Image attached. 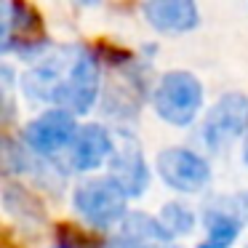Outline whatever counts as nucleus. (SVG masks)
Wrapping results in <instances>:
<instances>
[{"label":"nucleus","instance_id":"nucleus-8","mask_svg":"<svg viewBox=\"0 0 248 248\" xmlns=\"http://www.w3.org/2000/svg\"><path fill=\"white\" fill-rule=\"evenodd\" d=\"M141 16L160 35L192 32L200 22V11L195 0H144Z\"/></svg>","mask_w":248,"mask_h":248},{"label":"nucleus","instance_id":"nucleus-1","mask_svg":"<svg viewBox=\"0 0 248 248\" xmlns=\"http://www.w3.org/2000/svg\"><path fill=\"white\" fill-rule=\"evenodd\" d=\"M72 205L93 230H112L128 216V195L112 176H91L80 182L72 195Z\"/></svg>","mask_w":248,"mask_h":248},{"label":"nucleus","instance_id":"nucleus-11","mask_svg":"<svg viewBox=\"0 0 248 248\" xmlns=\"http://www.w3.org/2000/svg\"><path fill=\"white\" fill-rule=\"evenodd\" d=\"M205 227H208V235L200 243L198 248H230L232 243L240 235L243 219L232 211H211L208 219H205Z\"/></svg>","mask_w":248,"mask_h":248},{"label":"nucleus","instance_id":"nucleus-16","mask_svg":"<svg viewBox=\"0 0 248 248\" xmlns=\"http://www.w3.org/2000/svg\"><path fill=\"white\" fill-rule=\"evenodd\" d=\"M160 248H182V246H171V243H166V246H160Z\"/></svg>","mask_w":248,"mask_h":248},{"label":"nucleus","instance_id":"nucleus-15","mask_svg":"<svg viewBox=\"0 0 248 248\" xmlns=\"http://www.w3.org/2000/svg\"><path fill=\"white\" fill-rule=\"evenodd\" d=\"M75 3H83V6H99L102 0H75Z\"/></svg>","mask_w":248,"mask_h":248},{"label":"nucleus","instance_id":"nucleus-10","mask_svg":"<svg viewBox=\"0 0 248 248\" xmlns=\"http://www.w3.org/2000/svg\"><path fill=\"white\" fill-rule=\"evenodd\" d=\"M120 248H160L171 243L168 230L160 224V219H150L144 214H128L123 219L120 230Z\"/></svg>","mask_w":248,"mask_h":248},{"label":"nucleus","instance_id":"nucleus-14","mask_svg":"<svg viewBox=\"0 0 248 248\" xmlns=\"http://www.w3.org/2000/svg\"><path fill=\"white\" fill-rule=\"evenodd\" d=\"M243 160H246V166H248V134H246V144H243Z\"/></svg>","mask_w":248,"mask_h":248},{"label":"nucleus","instance_id":"nucleus-6","mask_svg":"<svg viewBox=\"0 0 248 248\" xmlns=\"http://www.w3.org/2000/svg\"><path fill=\"white\" fill-rule=\"evenodd\" d=\"M155 168L171 189L182 195H195L211 182V166L200 152L187 147H168L157 155Z\"/></svg>","mask_w":248,"mask_h":248},{"label":"nucleus","instance_id":"nucleus-2","mask_svg":"<svg viewBox=\"0 0 248 248\" xmlns=\"http://www.w3.org/2000/svg\"><path fill=\"white\" fill-rule=\"evenodd\" d=\"M152 109L171 125H192L203 109V86L192 72L171 70L157 80L152 93Z\"/></svg>","mask_w":248,"mask_h":248},{"label":"nucleus","instance_id":"nucleus-17","mask_svg":"<svg viewBox=\"0 0 248 248\" xmlns=\"http://www.w3.org/2000/svg\"><path fill=\"white\" fill-rule=\"evenodd\" d=\"M54 248H64V246H54Z\"/></svg>","mask_w":248,"mask_h":248},{"label":"nucleus","instance_id":"nucleus-7","mask_svg":"<svg viewBox=\"0 0 248 248\" xmlns=\"http://www.w3.org/2000/svg\"><path fill=\"white\" fill-rule=\"evenodd\" d=\"M109 176L125 189L128 198H139L150 187V166L139 141L131 134L115 136V152L109 157Z\"/></svg>","mask_w":248,"mask_h":248},{"label":"nucleus","instance_id":"nucleus-4","mask_svg":"<svg viewBox=\"0 0 248 248\" xmlns=\"http://www.w3.org/2000/svg\"><path fill=\"white\" fill-rule=\"evenodd\" d=\"M78 115L67 112L62 107H51L46 112H40L35 120H30L22 131L24 144L30 147V152L40 157H54L59 152L70 150V144L78 136Z\"/></svg>","mask_w":248,"mask_h":248},{"label":"nucleus","instance_id":"nucleus-3","mask_svg":"<svg viewBox=\"0 0 248 248\" xmlns=\"http://www.w3.org/2000/svg\"><path fill=\"white\" fill-rule=\"evenodd\" d=\"M102 91V64L83 46H72L70 67L56 91L54 107H62L72 115H86L96 104Z\"/></svg>","mask_w":248,"mask_h":248},{"label":"nucleus","instance_id":"nucleus-12","mask_svg":"<svg viewBox=\"0 0 248 248\" xmlns=\"http://www.w3.org/2000/svg\"><path fill=\"white\" fill-rule=\"evenodd\" d=\"M160 224L168 230V235L176 237V235H189V232L195 230V211L189 208V205L179 203V200H173V203H166L160 211Z\"/></svg>","mask_w":248,"mask_h":248},{"label":"nucleus","instance_id":"nucleus-9","mask_svg":"<svg viewBox=\"0 0 248 248\" xmlns=\"http://www.w3.org/2000/svg\"><path fill=\"white\" fill-rule=\"evenodd\" d=\"M112 152H115V136L104 125L99 123L80 125L75 141L70 144V166L80 173L96 171L99 166L109 163Z\"/></svg>","mask_w":248,"mask_h":248},{"label":"nucleus","instance_id":"nucleus-5","mask_svg":"<svg viewBox=\"0 0 248 248\" xmlns=\"http://www.w3.org/2000/svg\"><path fill=\"white\" fill-rule=\"evenodd\" d=\"M248 134V96L240 91H230L219 96V102L208 109L203 120V141L208 150L221 152L235 139Z\"/></svg>","mask_w":248,"mask_h":248},{"label":"nucleus","instance_id":"nucleus-13","mask_svg":"<svg viewBox=\"0 0 248 248\" xmlns=\"http://www.w3.org/2000/svg\"><path fill=\"white\" fill-rule=\"evenodd\" d=\"M232 208H235V214L240 216L243 221H248V189L232 198Z\"/></svg>","mask_w":248,"mask_h":248}]
</instances>
